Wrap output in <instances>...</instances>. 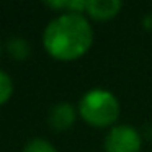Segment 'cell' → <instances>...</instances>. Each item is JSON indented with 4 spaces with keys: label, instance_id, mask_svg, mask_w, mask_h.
I'll use <instances>...</instances> for the list:
<instances>
[{
    "label": "cell",
    "instance_id": "5b68a950",
    "mask_svg": "<svg viewBox=\"0 0 152 152\" xmlns=\"http://www.w3.org/2000/svg\"><path fill=\"white\" fill-rule=\"evenodd\" d=\"M121 8L123 2H119V0H87L85 13L92 20L108 21L113 20L119 13Z\"/></svg>",
    "mask_w": 152,
    "mask_h": 152
},
{
    "label": "cell",
    "instance_id": "ba28073f",
    "mask_svg": "<svg viewBox=\"0 0 152 152\" xmlns=\"http://www.w3.org/2000/svg\"><path fill=\"white\" fill-rule=\"evenodd\" d=\"M13 90H15L13 79L10 77L8 72H5L4 69H0V106L5 105L12 98Z\"/></svg>",
    "mask_w": 152,
    "mask_h": 152
},
{
    "label": "cell",
    "instance_id": "52a82bcc",
    "mask_svg": "<svg viewBox=\"0 0 152 152\" xmlns=\"http://www.w3.org/2000/svg\"><path fill=\"white\" fill-rule=\"evenodd\" d=\"M48 8L57 10L59 13H67V12H77L83 13L87 8V0H53V2H44Z\"/></svg>",
    "mask_w": 152,
    "mask_h": 152
},
{
    "label": "cell",
    "instance_id": "8fae6325",
    "mask_svg": "<svg viewBox=\"0 0 152 152\" xmlns=\"http://www.w3.org/2000/svg\"><path fill=\"white\" fill-rule=\"evenodd\" d=\"M0 54H2V44H0Z\"/></svg>",
    "mask_w": 152,
    "mask_h": 152
},
{
    "label": "cell",
    "instance_id": "6da1fadb",
    "mask_svg": "<svg viewBox=\"0 0 152 152\" xmlns=\"http://www.w3.org/2000/svg\"><path fill=\"white\" fill-rule=\"evenodd\" d=\"M95 31L88 17L77 12H67L54 17L43 30L44 51L61 62L80 59L90 51Z\"/></svg>",
    "mask_w": 152,
    "mask_h": 152
},
{
    "label": "cell",
    "instance_id": "277c9868",
    "mask_svg": "<svg viewBox=\"0 0 152 152\" xmlns=\"http://www.w3.org/2000/svg\"><path fill=\"white\" fill-rule=\"evenodd\" d=\"M79 110L69 102H57L51 106L48 113V123L57 132H64L70 129L77 121Z\"/></svg>",
    "mask_w": 152,
    "mask_h": 152
},
{
    "label": "cell",
    "instance_id": "30bf717a",
    "mask_svg": "<svg viewBox=\"0 0 152 152\" xmlns=\"http://www.w3.org/2000/svg\"><path fill=\"white\" fill-rule=\"evenodd\" d=\"M142 26H144L145 30H152V13H147L142 18Z\"/></svg>",
    "mask_w": 152,
    "mask_h": 152
},
{
    "label": "cell",
    "instance_id": "7a4b0ae2",
    "mask_svg": "<svg viewBox=\"0 0 152 152\" xmlns=\"http://www.w3.org/2000/svg\"><path fill=\"white\" fill-rule=\"evenodd\" d=\"M77 110L80 118L93 128H113L121 115L118 96L102 87L87 90L77 103Z\"/></svg>",
    "mask_w": 152,
    "mask_h": 152
},
{
    "label": "cell",
    "instance_id": "8992f818",
    "mask_svg": "<svg viewBox=\"0 0 152 152\" xmlns=\"http://www.w3.org/2000/svg\"><path fill=\"white\" fill-rule=\"evenodd\" d=\"M5 49H7L8 56L15 61H25L31 56V44L25 36H10L5 43Z\"/></svg>",
    "mask_w": 152,
    "mask_h": 152
},
{
    "label": "cell",
    "instance_id": "3957f363",
    "mask_svg": "<svg viewBox=\"0 0 152 152\" xmlns=\"http://www.w3.org/2000/svg\"><path fill=\"white\" fill-rule=\"evenodd\" d=\"M105 152H141L142 136L131 124H115L103 141Z\"/></svg>",
    "mask_w": 152,
    "mask_h": 152
},
{
    "label": "cell",
    "instance_id": "9c48e42d",
    "mask_svg": "<svg viewBox=\"0 0 152 152\" xmlns=\"http://www.w3.org/2000/svg\"><path fill=\"white\" fill-rule=\"evenodd\" d=\"M21 152H57L53 142H49L44 137H33L23 145Z\"/></svg>",
    "mask_w": 152,
    "mask_h": 152
}]
</instances>
